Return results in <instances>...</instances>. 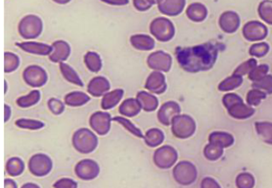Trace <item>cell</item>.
I'll list each match as a JSON object with an SVG mask.
<instances>
[{"label": "cell", "instance_id": "obj_17", "mask_svg": "<svg viewBox=\"0 0 272 188\" xmlns=\"http://www.w3.org/2000/svg\"><path fill=\"white\" fill-rule=\"evenodd\" d=\"M137 100L140 104L142 109L145 112L155 111L158 106V100L156 97L145 91H141L137 94Z\"/></svg>", "mask_w": 272, "mask_h": 188}, {"label": "cell", "instance_id": "obj_19", "mask_svg": "<svg viewBox=\"0 0 272 188\" xmlns=\"http://www.w3.org/2000/svg\"><path fill=\"white\" fill-rule=\"evenodd\" d=\"M142 107L138 102V100L134 98H129L122 102L119 107V112L123 116L126 118H133L140 113Z\"/></svg>", "mask_w": 272, "mask_h": 188}, {"label": "cell", "instance_id": "obj_27", "mask_svg": "<svg viewBox=\"0 0 272 188\" xmlns=\"http://www.w3.org/2000/svg\"><path fill=\"white\" fill-rule=\"evenodd\" d=\"M112 122H117V123L120 124L124 129H126L128 132H130L132 135L136 136L138 138H141V139H144V136L142 133V130L140 129H138L136 125H133L129 120L126 119V118H122V116H115L112 118Z\"/></svg>", "mask_w": 272, "mask_h": 188}, {"label": "cell", "instance_id": "obj_30", "mask_svg": "<svg viewBox=\"0 0 272 188\" xmlns=\"http://www.w3.org/2000/svg\"><path fill=\"white\" fill-rule=\"evenodd\" d=\"M48 108L54 115H60L65 110V105L60 100L51 98L48 102Z\"/></svg>", "mask_w": 272, "mask_h": 188}, {"label": "cell", "instance_id": "obj_36", "mask_svg": "<svg viewBox=\"0 0 272 188\" xmlns=\"http://www.w3.org/2000/svg\"><path fill=\"white\" fill-rule=\"evenodd\" d=\"M21 188H40V186L34 183H28L22 185Z\"/></svg>", "mask_w": 272, "mask_h": 188}, {"label": "cell", "instance_id": "obj_8", "mask_svg": "<svg viewBox=\"0 0 272 188\" xmlns=\"http://www.w3.org/2000/svg\"><path fill=\"white\" fill-rule=\"evenodd\" d=\"M176 157L177 155L174 149L169 146H163L155 151L153 162L159 169H167L176 162Z\"/></svg>", "mask_w": 272, "mask_h": 188}, {"label": "cell", "instance_id": "obj_15", "mask_svg": "<svg viewBox=\"0 0 272 188\" xmlns=\"http://www.w3.org/2000/svg\"><path fill=\"white\" fill-rule=\"evenodd\" d=\"M179 112H180V108L177 104L172 102L165 103L161 107L160 110L158 111V121L162 125L168 126L170 125L171 122L175 118V115Z\"/></svg>", "mask_w": 272, "mask_h": 188}, {"label": "cell", "instance_id": "obj_35", "mask_svg": "<svg viewBox=\"0 0 272 188\" xmlns=\"http://www.w3.org/2000/svg\"><path fill=\"white\" fill-rule=\"evenodd\" d=\"M5 116H4V122H8L11 116V109L9 105H5Z\"/></svg>", "mask_w": 272, "mask_h": 188}, {"label": "cell", "instance_id": "obj_31", "mask_svg": "<svg viewBox=\"0 0 272 188\" xmlns=\"http://www.w3.org/2000/svg\"><path fill=\"white\" fill-rule=\"evenodd\" d=\"M54 188H78V183L74 179L69 178H62L56 181L54 185Z\"/></svg>", "mask_w": 272, "mask_h": 188}, {"label": "cell", "instance_id": "obj_12", "mask_svg": "<svg viewBox=\"0 0 272 188\" xmlns=\"http://www.w3.org/2000/svg\"><path fill=\"white\" fill-rule=\"evenodd\" d=\"M145 89L152 93H163L166 89L165 76L157 71L151 73L145 82Z\"/></svg>", "mask_w": 272, "mask_h": 188}, {"label": "cell", "instance_id": "obj_1", "mask_svg": "<svg viewBox=\"0 0 272 188\" xmlns=\"http://www.w3.org/2000/svg\"><path fill=\"white\" fill-rule=\"evenodd\" d=\"M216 50L210 45H203L192 48L177 49L176 58L178 62L184 69L188 71H196L198 66L209 65L215 60Z\"/></svg>", "mask_w": 272, "mask_h": 188}, {"label": "cell", "instance_id": "obj_22", "mask_svg": "<svg viewBox=\"0 0 272 188\" xmlns=\"http://www.w3.org/2000/svg\"><path fill=\"white\" fill-rule=\"evenodd\" d=\"M59 68H60L62 76L67 82L74 84V85H78V86H83L84 84L81 80L80 77L78 76L76 71L73 69L71 65L65 63V62H61L59 63Z\"/></svg>", "mask_w": 272, "mask_h": 188}, {"label": "cell", "instance_id": "obj_18", "mask_svg": "<svg viewBox=\"0 0 272 188\" xmlns=\"http://www.w3.org/2000/svg\"><path fill=\"white\" fill-rule=\"evenodd\" d=\"M130 42L131 45L138 51H151L155 46L154 40L149 35H132L130 38Z\"/></svg>", "mask_w": 272, "mask_h": 188}, {"label": "cell", "instance_id": "obj_13", "mask_svg": "<svg viewBox=\"0 0 272 188\" xmlns=\"http://www.w3.org/2000/svg\"><path fill=\"white\" fill-rule=\"evenodd\" d=\"M15 45L25 52L30 53L33 55H42V56L51 55L53 51L52 45L42 43V42H24L21 43L17 42Z\"/></svg>", "mask_w": 272, "mask_h": 188}, {"label": "cell", "instance_id": "obj_14", "mask_svg": "<svg viewBox=\"0 0 272 188\" xmlns=\"http://www.w3.org/2000/svg\"><path fill=\"white\" fill-rule=\"evenodd\" d=\"M110 89L109 81L104 77L98 76L93 78L88 85V92L93 97L99 98L107 93Z\"/></svg>", "mask_w": 272, "mask_h": 188}, {"label": "cell", "instance_id": "obj_37", "mask_svg": "<svg viewBox=\"0 0 272 188\" xmlns=\"http://www.w3.org/2000/svg\"><path fill=\"white\" fill-rule=\"evenodd\" d=\"M53 1L56 3V4L64 5V4H68V3L71 2V0H53Z\"/></svg>", "mask_w": 272, "mask_h": 188}, {"label": "cell", "instance_id": "obj_26", "mask_svg": "<svg viewBox=\"0 0 272 188\" xmlns=\"http://www.w3.org/2000/svg\"><path fill=\"white\" fill-rule=\"evenodd\" d=\"M84 62L91 72L98 73L102 69V59L97 53L88 52L84 57Z\"/></svg>", "mask_w": 272, "mask_h": 188}, {"label": "cell", "instance_id": "obj_34", "mask_svg": "<svg viewBox=\"0 0 272 188\" xmlns=\"http://www.w3.org/2000/svg\"><path fill=\"white\" fill-rule=\"evenodd\" d=\"M4 188H18L15 181L11 179H5L4 180Z\"/></svg>", "mask_w": 272, "mask_h": 188}, {"label": "cell", "instance_id": "obj_9", "mask_svg": "<svg viewBox=\"0 0 272 188\" xmlns=\"http://www.w3.org/2000/svg\"><path fill=\"white\" fill-rule=\"evenodd\" d=\"M112 118L108 112H96L89 118L91 129L100 136H105L109 133Z\"/></svg>", "mask_w": 272, "mask_h": 188}, {"label": "cell", "instance_id": "obj_11", "mask_svg": "<svg viewBox=\"0 0 272 188\" xmlns=\"http://www.w3.org/2000/svg\"><path fill=\"white\" fill-rule=\"evenodd\" d=\"M52 48V53L49 55V58L54 63L65 62L71 55V46L67 42L62 40L54 42Z\"/></svg>", "mask_w": 272, "mask_h": 188}, {"label": "cell", "instance_id": "obj_23", "mask_svg": "<svg viewBox=\"0 0 272 188\" xmlns=\"http://www.w3.org/2000/svg\"><path fill=\"white\" fill-rule=\"evenodd\" d=\"M165 139L163 132L158 129H151L146 132L144 140L147 146L150 148H155L162 145Z\"/></svg>", "mask_w": 272, "mask_h": 188}, {"label": "cell", "instance_id": "obj_33", "mask_svg": "<svg viewBox=\"0 0 272 188\" xmlns=\"http://www.w3.org/2000/svg\"><path fill=\"white\" fill-rule=\"evenodd\" d=\"M105 4L112 6H125L129 4V0H102Z\"/></svg>", "mask_w": 272, "mask_h": 188}, {"label": "cell", "instance_id": "obj_20", "mask_svg": "<svg viewBox=\"0 0 272 188\" xmlns=\"http://www.w3.org/2000/svg\"><path fill=\"white\" fill-rule=\"evenodd\" d=\"M124 96V90L122 89H115L104 95L102 101V108L105 110L115 108L121 102Z\"/></svg>", "mask_w": 272, "mask_h": 188}, {"label": "cell", "instance_id": "obj_24", "mask_svg": "<svg viewBox=\"0 0 272 188\" xmlns=\"http://www.w3.org/2000/svg\"><path fill=\"white\" fill-rule=\"evenodd\" d=\"M25 169L24 161L18 157L10 158L6 163V170L11 177L20 176Z\"/></svg>", "mask_w": 272, "mask_h": 188}, {"label": "cell", "instance_id": "obj_6", "mask_svg": "<svg viewBox=\"0 0 272 188\" xmlns=\"http://www.w3.org/2000/svg\"><path fill=\"white\" fill-rule=\"evenodd\" d=\"M26 83L33 88L43 86L48 82V74L45 69L38 65H30L22 73Z\"/></svg>", "mask_w": 272, "mask_h": 188}, {"label": "cell", "instance_id": "obj_5", "mask_svg": "<svg viewBox=\"0 0 272 188\" xmlns=\"http://www.w3.org/2000/svg\"><path fill=\"white\" fill-rule=\"evenodd\" d=\"M151 34L161 42H167L174 35V28L172 22L165 18H157L150 24Z\"/></svg>", "mask_w": 272, "mask_h": 188}, {"label": "cell", "instance_id": "obj_25", "mask_svg": "<svg viewBox=\"0 0 272 188\" xmlns=\"http://www.w3.org/2000/svg\"><path fill=\"white\" fill-rule=\"evenodd\" d=\"M41 93L38 90H32L28 93V95L21 97L18 98L16 101V104L20 108L26 109V108H30V107L34 106L38 103L40 101Z\"/></svg>", "mask_w": 272, "mask_h": 188}, {"label": "cell", "instance_id": "obj_7", "mask_svg": "<svg viewBox=\"0 0 272 188\" xmlns=\"http://www.w3.org/2000/svg\"><path fill=\"white\" fill-rule=\"evenodd\" d=\"M75 171V175L79 179L85 181L93 180L100 173V167L96 161L85 159L77 163Z\"/></svg>", "mask_w": 272, "mask_h": 188}, {"label": "cell", "instance_id": "obj_28", "mask_svg": "<svg viewBox=\"0 0 272 188\" xmlns=\"http://www.w3.org/2000/svg\"><path fill=\"white\" fill-rule=\"evenodd\" d=\"M15 125L18 128L22 129H28V130H39L43 129L45 124L40 121H37L34 119H21L17 120L15 122Z\"/></svg>", "mask_w": 272, "mask_h": 188}, {"label": "cell", "instance_id": "obj_21", "mask_svg": "<svg viewBox=\"0 0 272 188\" xmlns=\"http://www.w3.org/2000/svg\"><path fill=\"white\" fill-rule=\"evenodd\" d=\"M90 101V98L85 92L80 91H75V92H70L67 95H65L64 98V102L65 105L71 107H80L85 105Z\"/></svg>", "mask_w": 272, "mask_h": 188}, {"label": "cell", "instance_id": "obj_4", "mask_svg": "<svg viewBox=\"0 0 272 188\" xmlns=\"http://www.w3.org/2000/svg\"><path fill=\"white\" fill-rule=\"evenodd\" d=\"M28 169L33 176L44 177L51 173L53 169V162L48 155L35 154L28 162Z\"/></svg>", "mask_w": 272, "mask_h": 188}, {"label": "cell", "instance_id": "obj_32", "mask_svg": "<svg viewBox=\"0 0 272 188\" xmlns=\"http://www.w3.org/2000/svg\"><path fill=\"white\" fill-rule=\"evenodd\" d=\"M135 8L139 11H145L152 7L148 0H133Z\"/></svg>", "mask_w": 272, "mask_h": 188}, {"label": "cell", "instance_id": "obj_16", "mask_svg": "<svg viewBox=\"0 0 272 188\" xmlns=\"http://www.w3.org/2000/svg\"><path fill=\"white\" fill-rule=\"evenodd\" d=\"M185 0H158V9L165 15H176L180 14L185 6Z\"/></svg>", "mask_w": 272, "mask_h": 188}, {"label": "cell", "instance_id": "obj_2", "mask_svg": "<svg viewBox=\"0 0 272 188\" xmlns=\"http://www.w3.org/2000/svg\"><path fill=\"white\" fill-rule=\"evenodd\" d=\"M72 145L75 150L82 154L95 152L98 145V139L92 131L88 129L77 130L72 136Z\"/></svg>", "mask_w": 272, "mask_h": 188}, {"label": "cell", "instance_id": "obj_29", "mask_svg": "<svg viewBox=\"0 0 272 188\" xmlns=\"http://www.w3.org/2000/svg\"><path fill=\"white\" fill-rule=\"evenodd\" d=\"M4 72L6 74L14 72L18 69L20 64L19 58L15 54L12 53L6 52L4 54Z\"/></svg>", "mask_w": 272, "mask_h": 188}, {"label": "cell", "instance_id": "obj_10", "mask_svg": "<svg viewBox=\"0 0 272 188\" xmlns=\"http://www.w3.org/2000/svg\"><path fill=\"white\" fill-rule=\"evenodd\" d=\"M147 64L152 69L168 72L170 69L172 58L163 51H156L149 55Z\"/></svg>", "mask_w": 272, "mask_h": 188}, {"label": "cell", "instance_id": "obj_3", "mask_svg": "<svg viewBox=\"0 0 272 188\" xmlns=\"http://www.w3.org/2000/svg\"><path fill=\"white\" fill-rule=\"evenodd\" d=\"M42 28V20L39 17L34 15H27L18 24V33L26 39H33L41 35Z\"/></svg>", "mask_w": 272, "mask_h": 188}, {"label": "cell", "instance_id": "obj_38", "mask_svg": "<svg viewBox=\"0 0 272 188\" xmlns=\"http://www.w3.org/2000/svg\"><path fill=\"white\" fill-rule=\"evenodd\" d=\"M149 1V4H151V5H154V4H157L158 0H148Z\"/></svg>", "mask_w": 272, "mask_h": 188}]
</instances>
